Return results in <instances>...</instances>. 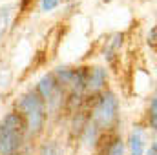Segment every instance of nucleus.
Masks as SVG:
<instances>
[{"label": "nucleus", "instance_id": "nucleus-1", "mask_svg": "<svg viewBox=\"0 0 157 155\" xmlns=\"http://www.w3.org/2000/svg\"><path fill=\"white\" fill-rule=\"evenodd\" d=\"M26 122L18 113H9L0 124V155H15L22 146Z\"/></svg>", "mask_w": 157, "mask_h": 155}, {"label": "nucleus", "instance_id": "nucleus-2", "mask_svg": "<svg viewBox=\"0 0 157 155\" xmlns=\"http://www.w3.org/2000/svg\"><path fill=\"white\" fill-rule=\"evenodd\" d=\"M18 112H20L18 115L26 122V130H29L31 133H39L46 119V108L44 100L37 91H28L18 100Z\"/></svg>", "mask_w": 157, "mask_h": 155}, {"label": "nucleus", "instance_id": "nucleus-3", "mask_svg": "<svg viewBox=\"0 0 157 155\" xmlns=\"http://www.w3.org/2000/svg\"><path fill=\"white\" fill-rule=\"evenodd\" d=\"M117 108H119V102L113 93L108 91V93L101 95V99L97 100V104L93 108V124H95V128L108 130L117 120Z\"/></svg>", "mask_w": 157, "mask_h": 155}, {"label": "nucleus", "instance_id": "nucleus-4", "mask_svg": "<svg viewBox=\"0 0 157 155\" xmlns=\"http://www.w3.org/2000/svg\"><path fill=\"white\" fill-rule=\"evenodd\" d=\"M59 89H60V86H59L57 78L53 75H46V77L40 78L37 93L40 95L42 100H55L59 97Z\"/></svg>", "mask_w": 157, "mask_h": 155}, {"label": "nucleus", "instance_id": "nucleus-5", "mask_svg": "<svg viewBox=\"0 0 157 155\" xmlns=\"http://www.w3.org/2000/svg\"><path fill=\"white\" fill-rule=\"evenodd\" d=\"M104 82H106V71L102 68H91L90 71H86L84 89L88 93H99L104 88Z\"/></svg>", "mask_w": 157, "mask_h": 155}, {"label": "nucleus", "instance_id": "nucleus-6", "mask_svg": "<svg viewBox=\"0 0 157 155\" xmlns=\"http://www.w3.org/2000/svg\"><path fill=\"white\" fill-rule=\"evenodd\" d=\"M130 150H132V155H143V133H141V130H135L130 135Z\"/></svg>", "mask_w": 157, "mask_h": 155}, {"label": "nucleus", "instance_id": "nucleus-7", "mask_svg": "<svg viewBox=\"0 0 157 155\" xmlns=\"http://www.w3.org/2000/svg\"><path fill=\"white\" fill-rule=\"evenodd\" d=\"M104 155H124V144H122V141H121V139L112 141V142L108 144Z\"/></svg>", "mask_w": 157, "mask_h": 155}, {"label": "nucleus", "instance_id": "nucleus-8", "mask_svg": "<svg viewBox=\"0 0 157 155\" xmlns=\"http://www.w3.org/2000/svg\"><path fill=\"white\" fill-rule=\"evenodd\" d=\"M40 155H62V152L57 144H46V146H42Z\"/></svg>", "mask_w": 157, "mask_h": 155}, {"label": "nucleus", "instance_id": "nucleus-9", "mask_svg": "<svg viewBox=\"0 0 157 155\" xmlns=\"http://www.w3.org/2000/svg\"><path fill=\"white\" fill-rule=\"evenodd\" d=\"M150 119H152V128L155 130V126H157V100H155V97L152 99V106H150Z\"/></svg>", "mask_w": 157, "mask_h": 155}, {"label": "nucleus", "instance_id": "nucleus-10", "mask_svg": "<svg viewBox=\"0 0 157 155\" xmlns=\"http://www.w3.org/2000/svg\"><path fill=\"white\" fill-rule=\"evenodd\" d=\"M7 17H9V11H7V9H2V11H0V37H2V33L6 31V26H7Z\"/></svg>", "mask_w": 157, "mask_h": 155}, {"label": "nucleus", "instance_id": "nucleus-11", "mask_svg": "<svg viewBox=\"0 0 157 155\" xmlns=\"http://www.w3.org/2000/svg\"><path fill=\"white\" fill-rule=\"evenodd\" d=\"M59 2L60 0H42L40 7H42V11H51V9H55L59 6Z\"/></svg>", "mask_w": 157, "mask_h": 155}, {"label": "nucleus", "instance_id": "nucleus-12", "mask_svg": "<svg viewBox=\"0 0 157 155\" xmlns=\"http://www.w3.org/2000/svg\"><path fill=\"white\" fill-rule=\"evenodd\" d=\"M155 33H157V29L155 28H152V33H150V37H148V42H150V44H152V46H155Z\"/></svg>", "mask_w": 157, "mask_h": 155}, {"label": "nucleus", "instance_id": "nucleus-13", "mask_svg": "<svg viewBox=\"0 0 157 155\" xmlns=\"http://www.w3.org/2000/svg\"><path fill=\"white\" fill-rule=\"evenodd\" d=\"M148 155H157V146H155V144H152V148H150Z\"/></svg>", "mask_w": 157, "mask_h": 155}, {"label": "nucleus", "instance_id": "nucleus-14", "mask_svg": "<svg viewBox=\"0 0 157 155\" xmlns=\"http://www.w3.org/2000/svg\"><path fill=\"white\" fill-rule=\"evenodd\" d=\"M15 155H17V153H15Z\"/></svg>", "mask_w": 157, "mask_h": 155}]
</instances>
